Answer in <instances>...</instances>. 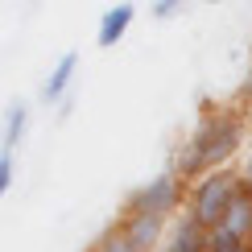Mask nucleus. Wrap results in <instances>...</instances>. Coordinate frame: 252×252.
I'll return each mask as SVG.
<instances>
[{"instance_id": "11", "label": "nucleus", "mask_w": 252, "mask_h": 252, "mask_svg": "<svg viewBox=\"0 0 252 252\" xmlns=\"http://www.w3.org/2000/svg\"><path fill=\"white\" fill-rule=\"evenodd\" d=\"M13 178H17V157L0 153V203H4V194L13 190Z\"/></svg>"}, {"instance_id": "8", "label": "nucleus", "mask_w": 252, "mask_h": 252, "mask_svg": "<svg viewBox=\"0 0 252 252\" xmlns=\"http://www.w3.org/2000/svg\"><path fill=\"white\" fill-rule=\"evenodd\" d=\"M132 17H136V8H132V4H112L108 13L99 17V29H95V41H99V50H112V46H120V37L132 29Z\"/></svg>"}, {"instance_id": "3", "label": "nucleus", "mask_w": 252, "mask_h": 252, "mask_svg": "<svg viewBox=\"0 0 252 252\" xmlns=\"http://www.w3.org/2000/svg\"><path fill=\"white\" fill-rule=\"evenodd\" d=\"M186 190L190 186L182 182L174 170L149 178V182H141L136 190L124 198V211L120 215H157V219H178L186 211Z\"/></svg>"}, {"instance_id": "13", "label": "nucleus", "mask_w": 252, "mask_h": 252, "mask_svg": "<svg viewBox=\"0 0 252 252\" xmlns=\"http://www.w3.org/2000/svg\"><path fill=\"white\" fill-rule=\"evenodd\" d=\"M178 8H182V4H178V0H157V4H153V17H170V13H178Z\"/></svg>"}, {"instance_id": "2", "label": "nucleus", "mask_w": 252, "mask_h": 252, "mask_svg": "<svg viewBox=\"0 0 252 252\" xmlns=\"http://www.w3.org/2000/svg\"><path fill=\"white\" fill-rule=\"evenodd\" d=\"M240 190H244V186H240V174L232 165H227V170H215V174H203L198 182H190V190H186V215H190L194 223H203L207 232H215Z\"/></svg>"}, {"instance_id": "12", "label": "nucleus", "mask_w": 252, "mask_h": 252, "mask_svg": "<svg viewBox=\"0 0 252 252\" xmlns=\"http://www.w3.org/2000/svg\"><path fill=\"white\" fill-rule=\"evenodd\" d=\"M236 174H240V186L252 194V141L244 145V153H240V165H236Z\"/></svg>"}, {"instance_id": "4", "label": "nucleus", "mask_w": 252, "mask_h": 252, "mask_svg": "<svg viewBox=\"0 0 252 252\" xmlns=\"http://www.w3.org/2000/svg\"><path fill=\"white\" fill-rule=\"evenodd\" d=\"M116 227L128 236V244L136 252H161L165 232H170V219H157V215H120Z\"/></svg>"}, {"instance_id": "10", "label": "nucleus", "mask_w": 252, "mask_h": 252, "mask_svg": "<svg viewBox=\"0 0 252 252\" xmlns=\"http://www.w3.org/2000/svg\"><path fill=\"white\" fill-rule=\"evenodd\" d=\"M91 252H136V248L128 244V236H124V232H120V227H116V223H112V227H108V232H103V236L95 240V244H91Z\"/></svg>"}, {"instance_id": "5", "label": "nucleus", "mask_w": 252, "mask_h": 252, "mask_svg": "<svg viewBox=\"0 0 252 252\" xmlns=\"http://www.w3.org/2000/svg\"><path fill=\"white\" fill-rule=\"evenodd\" d=\"M207 244H211V232L182 211L178 219H170V232H165L161 252H207Z\"/></svg>"}, {"instance_id": "6", "label": "nucleus", "mask_w": 252, "mask_h": 252, "mask_svg": "<svg viewBox=\"0 0 252 252\" xmlns=\"http://www.w3.org/2000/svg\"><path fill=\"white\" fill-rule=\"evenodd\" d=\"M79 75V50H66L58 62H54V70L46 75V83H41V103H58V99H66V91H70V83H75Z\"/></svg>"}, {"instance_id": "7", "label": "nucleus", "mask_w": 252, "mask_h": 252, "mask_svg": "<svg viewBox=\"0 0 252 252\" xmlns=\"http://www.w3.org/2000/svg\"><path fill=\"white\" fill-rule=\"evenodd\" d=\"M215 232L227 236V240H236V244H248V248H252V194H248V190L236 194V203L227 207L223 223H219Z\"/></svg>"}, {"instance_id": "1", "label": "nucleus", "mask_w": 252, "mask_h": 252, "mask_svg": "<svg viewBox=\"0 0 252 252\" xmlns=\"http://www.w3.org/2000/svg\"><path fill=\"white\" fill-rule=\"evenodd\" d=\"M244 120L236 112H211V116L198 120V128L190 132V141L182 145V157H178L174 174L182 182H198L203 174L227 170L236 153H244Z\"/></svg>"}, {"instance_id": "9", "label": "nucleus", "mask_w": 252, "mask_h": 252, "mask_svg": "<svg viewBox=\"0 0 252 252\" xmlns=\"http://www.w3.org/2000/svg\"><path fill=\"white\" fill-rule=\"evenodd\" d=\"M29 132V103L25 99H13L4 108V120H0V153H13Z\"/></svg>"}]
</instances>
